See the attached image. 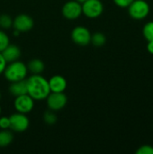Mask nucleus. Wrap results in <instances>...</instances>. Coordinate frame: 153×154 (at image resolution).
I'll return each mask as SVG.
<instances>
[{
  "label": "nucleus",
  "instance_id": "1",
  "mask_svg": "<svg viewBox=\"0 0 153 154\" xmlns=\"http://www.w3.org/2000/svg\"><path fill=\"white\" fill-rule=\"evenodd\" d=\"M27 81V94L34 100L46 99L50 93L49 80L40 74L32 75Z\"/></svg>",
  "mask_w": 153,
  "mask_h": 154
},
{
  "label": "nucleus",
  "instance_id": "2",
  "mask_svg": "<svg viewBox=\"0 0 153 154\" xmlns=\"http://www.w3.org/2000/svg\"><path fill=\"white\" fill-rule=\"evenodd\" d=\"M27 73H28L27 65H25L24 63L19 60L10 62L8 65H6L4 70L5 78L10 82L25 79Z\"/></svg>",
  "mask_w": 153,
  "mask_h": 154
},
{
  "label": "nucleus",
  "instance_id": "3",
  "mask_svg": "<svg viewBox=\"0 0 153 154\" xmlns=\"http://www.w3.org/2000/svg\"><path fill=\"white\" fill-rule=\"evenodd\" d=\"M127 8L129 15L134 20L145 19L151 11L150 5L145 0H133Z\"/></svg>",
  "mask_w": 153,
  "mask_h": 154
},
{
  "label": "nucleus",
  "instance_id": "4",
  "mask_svg": "<svg viewBox=\"0 0 153 154\" xmlns=\"http://www.w3.org/2000/svg\"><path fill=\"white\" fill-rule=\"evenodd\" d=\"M81 5L82 14L90 19L99 17L104 11V5L101 0H86L81 3Z\"/></svg>",
  "mask_w": 153,
  "mask_h": 154
},
{
  "label": "nucleus",
  "instance_id": "5",
  "mask_svg": "<svg viewBox=\"0 0 153 154\" xmlns=\"http://www.w3.org/2000/svg\"><path fill=\"white\" fill-rule=\"evenodd\" d=\"M10 120V128L12 131L16 133H23L26 131L29 127L30 122L25 114L23 113H15L9 116Z\"/></svg>",
  "mask_w": 153,
  "mask_h": 154
},
{
  "label": "nucleus",
  "instance_id": "6",
  "mask_svg": "<svg viewBox=\"0 0 153 154\" xmlns=\"http://www.w3.org/2000/svg\"><path fill=\"white\" fill-rule=\"evenodd\" d=\"M62 15L69 20H76L82 14L81 3L77 0H70L64 4L62 7Z\"/></svg>",
  "mask_w": 153,
  "mask_h": 154
},
{
  "label": "nucleus",
  "instance_id": "7",
  "mask_svg": "<svg viewBox=\"0 0 153 154\" xmlns=\"http://www.w3.org/2000/svg\"><path fill=\"white\" fill-rule=\"evenodd\" d=\"M90 31L84 26H77L71 32L72 41L79 46H87L91 41Z\"/></svg>",
  "mask_w": 153,
  "mask_h": 154
},
{
  "label": "nucleus",
  "instance_id": "8",
  "mask_svg": "<svg viewBox=\"0 0 153 154\" xmlns=\"http://www.w3.org/2000/svg\"><path fill=\"white\" fill-rule=\"evenodd\" d=\"M47 105L50 110H61L67 104L68 98L64 92H50L47 97Z\"/></svg>",
  "mask_w": 153,
  "mask_h": 154
},
{
  "label": "nucleus",
  "instance_id": "9",
  "mask_svg": "<svg viewBox=\"0 0 153 154\" xmlns=\"http://www.w3.org/2000/svg\"><path fill=\"white\" fill-rule=\"evenodd\" d=\"M14 106L17 112L26 115L33 109L34 99L32 97H30L28 94L18 96V97H15Z\"/></svg>",
  "mask_w": 153,
  "mask_h": 154
},
{
  "label": "nucleus",
  "instance_id": "10",
  "mask_svg": "<svg viewBox=\"0 0 153 154\" xmlns=\"http://www.w3.org/2000/svg\"><path fill=\"white\" fill-rule=\"evenodd\" d=\"M33 20L32 18L25 14H18L14 20H13V26L14 30H17L20 32H26L32 30L33 27Z\"/></svg>",
  "mask_w": 153,
  "mask_h": 154
},
{
  "label": "nucleus",
  "instance_id": "11",
  "mask_svg": "<svg viewBox=\"0 0 153 154\" xmlns=\"http://www.w3.org/2000/svg\"><path fill=\"white\" fill-rule=\"evenodd\" d=\"M3 57L5 58L7 63L18 60L21 57V50L17 45L14 44H8L1 52Z\"/></svg>",
  "mask_w": 153,
  "mask_h": 154
},
{
  "label": "nucleus",
  "instance_id": "12",
  "mask_svg": "<svg viewBox=\"0 0 153 154\" xmlns=\"http://www.w3.org/2000/svg\"><path fill=\"white\" fill-rule=\"evenodd\" d=\"M50 92H64L67 88V80L61 75H54L49 79Z\"/></svg>",
  "mask_w": 153,
  "mask_h": 154
},
{
  "label": "nucleus",
  "instance_id": "13",
  "mask_svg": "<svg viewBox=\"0 0 153 154\" xmlns=\"http://www.w3.org/2000/svg\"><path fill=\"white\" fill-rule=\"evenodd\" d=\"M9 91L14 97L27 94V81L25 79L12 82L9 87Z\"/></svg>",
  "mask_w": 153,
  "mask_h": 154
},
{
  "label": "nucleus",
  "instance_id": "14",
  "mask_svg": "<svg viewBox=\"0 0 153 154\" xmlns=\"http://www.w3.org/2000/svg\"><path fill=\"white\" fill-rule=\"evenodd\" d=\"M28 71L32 72V74H41L43 72L45 69V65L43 61L40 59H32L27 64Z\"/></svg>",
  "mask_w": 153,
  "mask_h": 154
},
{
  "label": "nucleus",
  "instance_id": "15",
  "mask_svg": "<svg viewBox=\"0 0 153 154\" xmlns=\"http://www.w3.org/2000/svg\"><path fill=\"white\" fill-rule=\"evenodd\" d=\"M14 140L13 134L8 129H1L0 131V147L4 148L8 146Z\"/></svg>",
  "mask_w": 153,
  "mask_h": 154
},
{
  "label": "nucleus",
  "instance_id": "16",
  "mask_svg": "<svg viewBox=\"0 0 153 154\" xmlns=\"http://www.w3.org/2000/svg\"><path fill=\"white\" fill-rule=\"evenodd\" d=\"M90 42L96 47H102L106 42V37L104 33L97 32H95L94 34L91 35Z\"/></svg>",
  "mask_w": 153,
  "mask_h": 154
},
{
  "label": "nucleus",
  "instance_id": "17",
  "mask_svg": "<svg viewBox=\"0 0 153 154\" xmlns=\"http://www.w3.org/2000/svg\"><path fill=\"white\" fill-rule=\"evenodd\" d=\"M142 33L147 42L153 41V21L148 22L142 29Z\"/></svg>",
  "mask_w": 153,
  "mask_h": 154
},
{
  "label": "nucleus",
  "instance_id": "18",
  "mask_svg": "<svg viewBox=\"0 0 153 154\" xmlns=\"http://www.w3.org/2000/svg\"><path fill=\"white\" fill-rule=\"evenodd\" d=\"M13 26V19L10 15L3 14L0 15V27L3 29H8Z\"/></svg>",
  "mask_w": 153,
  "mask_h": 154
},
{
  "label": "nucleus",
  "instance_id": "19",
  "mask_svg": "<svg viewBox=\"0 0 153 154\" xmlns=\"http://www.w3.org/2000/svg\"><path fill=\"white\" fill-rule=\"evenodd\" d=\"M43 120L47 125H53L57 122V116L55 115L54 111L52 110H48L44 113L43 115Z\"/></svg>",
  "mask_w": 153,
  "mask_h": 154
},
{
  "label": "nucleus",
  "instance_id": "20",
  "mask_svg": "<svg viewBox=\"0 0 153 154\" xmlns=\"http://www.w3.org/2000/svg\"><path fill=\"white\" fill-rule=\"evenodd\" d=\"M10 43L9 42V38H8V35L0 30V52L3 51V50Z\"/></svg>",
  "mask_w": 153,
  "mask_h": 154
},
{
  "label": "nucleus",
  "instance_id": "21",
  "mask_svg": "<svg viewBox=\"0 0 153 154\" xmlns=\"http://www.w3.org/2000/svg\"><path fill=\"white\" fill-rule=\"evenodd\" d=\"M136 154H153V146L149 144L142 145L136 151Z\"/></svg>",
  "mask_w": 153,
  "mask_h": 154
},
{
  "label": "nucleus",
  "instance_id": "22",
  "mask_svg": "<svg viewBox=\"0 0 153 154\" xmlns=\"http://www.w3.org/2000/svg\"><path fill=\"white\" fill-rule=\"evenodd\" d=\"M10 128V120L7 116L0 117V129H9Z\"/></svg>",
  "mask_w": 153,
  "mask_h": 154
},
{
  "label": "nucleus",
  "instance_id": "23",
  "mask_svg": "<svg viewBox=\"0 0 153 154\" xmlns=\"http://www.w3.org/2000/svg\"><path fill=\"white\" fill-rule=\"evenodd\" d=\"M113 1L117 6L121 8H126L133 0H113Z\"/></svg>",
  "mask_w": 153,
  "mask_h": 154
},
{
  "label": "nucleus",
  "instance_id": "24",
  "mask_svg": "<svg viewBox=\"0 0 153 154\" xmlns=\"http://www.w3.org/2000/svg\"><path fill=\"white\" fill-rule=\"evenodd\" d=\"M6 65H7V62L5 61V58L3 57L2 53L0 52V75H1L2 73H4V70H5Z\"/></svg>",
  "mask_w": 153,
  "mask_h": 154
},
{
  "label": "nucleus",
  "instance_id": "25",
  "mask_svg": "<svg viewBox=\"0 0 153 154\" xmlns=\"http://www.w3.org/2000/svg\"><path fill=\"white\" fill-rule=\"evenodd\" d=\"M147 50L150 53L153 54V41H150L148 42V44H147Z\"/></svg>",
  "mask_w": 153,
  "mask_h": 154
},
{
  "label": "nucleus",
  "instance_id": "26",
  "mask_svg": "<svg viewBox=\"0 0 153 154\" xmlns=\"http://www.w3.org/2000/svg\"><path fill=\"white\" fill-rule=\"evenodd\" d=\"M78 2H79V3H83L84 1H86V0H77Z\"/></svg>",
  "mask_w": 153,
  "mask_h": 154
},
{
  "label": "nucleus",
  "instance_id": "27",
  "mask_svg": "<svg viewBox=\"0 0 153 154\" xmlns=\"http://www.w3.org/2000/svg\"><path fill=\"white\" fill-rule=\"evenodd\" d=\"M1 111H2V108H1V106H0V115H1Z\"/></svg>",
  "mask_w": 153,
  "mask_h": 154
},
{
  "label": "nucleus",
  "instance_id": "28",
  "mask_svg": "<svg viewBox=\"0 0 153 154\" xmlns=\"http://www.w3.org/2000/svg\"><path fill=\"white\" fill-rule=\"evenodd\" d=\"M0 99H1V92H0Z\"/></svg>",
  "mask_w": 153,
  "mask_h": 154
}]
</instances>
